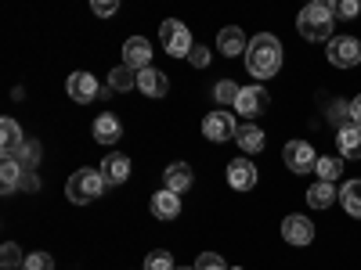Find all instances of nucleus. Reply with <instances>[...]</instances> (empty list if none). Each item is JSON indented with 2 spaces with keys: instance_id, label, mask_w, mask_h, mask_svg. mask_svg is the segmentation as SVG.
<instances>
[{
  "instance_id": "nucleus-40",
  "label": "nucleus",
  "mask_w": 361,
  "mask_h": 270,
  "mask_svg": "<svg viewBox=\"0 0 361 270\" xmlns=\"http://www.w3.org/2000/svg\"><path fill=\"white\" fill-rule=\"evenodd\" d=\"M192 270H195V266H192Z\"/></svg>"
},
{
  "instance_id": "nucleus-15",
  "label": "nucleus",
  "mask_w": 361,
  "mask_h": 270,
  "mask_svg": "<svg viewBox=\"0 0 361 270\" xmlns=\"http://www.w3.org/2000/svg\"><path fill=\"white\" fill-rule=\"evenodd\" d=\"M163 180H166V191L185 195V191L195 184V173H192V166H188V162H170V166H166V173H163Z\"/></svg>"
},
{
  "instance_id": "nucleus-36",
  "label": "nucleus",
  "mask_w": 361,
  "mask_h": 270,
  "mask_svg": "<svg viewBox=\"0 0 361 270\" xmlns=\"http://www.w3.org/2000/svg\"><path fill=\"white\" fill-rule=\"evenodd\" d=\"M116 11H119V4H116V0H94V15L109 18V15H116Z\"/></svg>"
},
{
  "instance_id": "nucleus-37",
  "label": "nucleus",
  "mask_w": 361,
  "mask_h": 270,
  "mask_svg": "<svg viewBox=\"0 0 361 270\" xmlns=\"http://www.w3.org/2000/svg\"><path fill=\"white\" fill-rule=\"evenodd\" d=\"M350 119H354V127H361V94L350 101Z\"/></svg>"
},
{
  "instance_id": "nucleus-11",
  "label": "nucleus",
  "mask_w": 361,
  "mask_h": 270,
  "mask_svg": "<svg viewBox=\"0 0 361 270\" xmlns=\"http://www.w3.org/2000/svg\"><path fill=\"white\" fill-rule=\"evenodd\" d=\"M264 108H267V90L264 86H243L238 90L235 115H250V123H253V115H260Z\"/></svg>"
},
{
  "instance_id": "nucleus-12",
  "label": "nucleus",
  "mask_w": 361,
  "mask_h": 270,
  "mask_svg": "<svg viewBox=\"0 0 361 270\" xmlns=\"http://www.w3.org/2000/svg\"><path fill=\"white\" fill-rule=\"evenodd\" d=\"M228 184L235 191H253L257 188V166L250 159H231L228 162Z\"/></svg>"
},
{
  "instance_id": "nucleus-31",
  "label": "nucleus",
  "mask_w": 361,
  "mask_h": 270,
  "mask_svg": "<svg viewBox=\"0 0 361 270\" xmlns=\"http://www.w3.org/2000/svg\"><path fill=\"white\" fill-rule=\"evenodd\" d=\"M145 270H177V266H173V256H170V252L156 249V252H148V259H145Z\"/></svg>"
},
{
  "instance_id": "nucleus-4",
  "label": "nucleus",
  "mask_w": 361,
  "mask_h": 270,
  "mask_svg": "<svg viewBox=\"0 0 361 270\" xmlns=\"http://www.w3.org/2000/svg\"><path fill=\"white\" fill-rule=\"evenodd\" d=\"M159 40H163V47H166V54H173V58H188L192 54V33L185 29V22H177V18H166L163 25H159Z\"/></svg>"
},
{
  "instance_id": "nucleus-38",
  "label": "nucleus",
  "mask_w": 361,
  "mask_h": 270,
  "mask_svg": "<svg viewBox=\"0 0 361 270\" xmlns=\"http://www.w3.org/2000/svg\"><path fill=\"white\" fill-rule=\"evenodd\" d=\"M22 188H25V191H37V188H40L37 173H25V176H22Z\"/></svg>"
},
{
  "instance_id": "nucleus-33",
  "label": "nucleus",
  "mask_w": 361,
  "mask_h": 270,
  "mask_svg": "<svg viewBox=\"0 0 361 270\" xmlns=\"http://www.w3.org/2000/svg\"><path fill=\"white\" fill-rule=\"evenodd\" d=\"M25 270H54V259L47 252H29L25 256Z\"/></svg>"
},
{
  "instance_id": "nucleus-32",
  "label": "nucleus",
  "mask_w": 361,
  "mask_h": 270,
  "mask_svg": "<svg viewBox=\"0 0 361 270\" xmlns=\"http://www.w3.org/2000/svg\"><path fill=\"white\" fill-rule=\"evenodd\" d=\"M195 270H228V263H224V256H217V252H202V256L195 259Z\"/></svg>"
},
{
  "instance_id": "nucleus-5",
  "label": "nucleus",
  "mask_w": 361,
  "mask_h": 270,
  "mask_svg": "<svg viewBox=\"0 0 361 270\" xmlns=\"http://www.w3.org/2000/svg\"><path fill=\"white\" fill-rule=\"evenodd\" d=\"M282 159H286L289 173H311V169L318 166L314 144H307V141H289L286 152H282Z\"/></svg>"
},
{
  "instance_id": "nucleus-27",
  "label": "nucleus",
  "mask_w": 361,
  "mask_h": 270,
  "mask_svg": "<svg viewBox=\"0 0 361 270\" xmlns=\"http://www.w3.org/2000/svg\"><path fill=\"white\" fill-rule=\"evenodd\" d=\"M15 162H18L25 173H33L37 162H40V144H37V141H25V144H22V152L15 155Z\"/></svg>"
},
{
  "instance_id": "nucleus-18",
  "label": "nucleus",
  "mask_w": 361,
  "mask_h": 270,
  "mask_svg": "<svg viewBox=\"0 0 361 270\" xmlns=\"http://www.w3.org/2000/svg\"><path fill=\"white\" fill-rule=\"evenodd\" d=\"M119 137H123V123H119L112 112H102V115L94 119V141H98V144H116Z\"/></svg>"
},
{
  "instance_id": "nucleus-24",
  "label": "nucleus",
  "mask_w": 361,
  "mask_h": 270,
  "mask_svg": "<svg viewBox=\"0 0 361 270\" xmlns=\"http://www.w3.org/2000/svg\"><path fill=\"white\" fill-rule=\"evenodd\" d=\"M22 176H25V169H22L15 159H4V166H0V191L11 195V191L22 184Z\"/></svg>"
},
{
  "instance_id": "nucleus-30",
  "label": "nucleus",
  "mask_w": 361,
  "mask_h": 270,
  "mask_svg": "<svg viewBox=\"0 0 361 270\" xmlns=\"http://www.w3.org/2000/svg\"><path fill=\"white\" fill-rule=\"evenodd\" d=\"M329 123H333L336 130L350 127L354 123V119H350V101H333V105H329Z\"/></svg>"
},
{
  "instance_id": "nucleus-17",
  "label": "nucleus",
  "mask_w": 361,
  "mask_h": 270,
  "mask_svg": "<svg viewBox=\"0 0 361 270\" xmlns=\"http://www.w3.org/2000/svg\"><path fill=\"white\" fill-rule=\"evenodd\" d=\"M152 217L156 220H177L180 217V195H173V191H156L152 195Z\"/></svg>"
},
{
  "instance_id": "nucleus-20",
  "label": "nucleus",
  "mask_w": 361,
  "mask_h": 270,
  "mask_svg": "<svg viewBox=\"0 0 361 270\" xmlns=\"http://www.w3.org/2000/svg\"><path fill=\"white\" fill-rule=\"evenodd\" d=\"M336 148H340V159H361V127H343L336 130Z\"/></svg>"
},
{
  "instance_id": "nucleus-21",
  "label": "nucleus",
  "mask_w": 361,
  "mask_h": 270,
  "mask_svg": "<svg viewBox=\"0 0 361 270\" xmlns=\"http://www.w3.org/2000/svg\"><path fill=\"white\" fill-rule=\"evenodd\" d=\"M235 141H238V148L243 152H250V155H257L260 148H264V130L257 127V123H246V127H238V134H235Z\"/></svg>"
},
{
  "instance_id": "nucleus-8",
  "label": "nucleus",
  "mask_w": 361,
  "mask_h": 270,
  "mask_svg": "<svg viewBox=\"0 0 361 270\" xmlns=\"http://www.w3.org/2000/svg\"><path fill=\"white\" fill-rule=\"evenodd\" d=\"M66 90H69V98H73L76 105H90L94 98L105 94V90L98 86V79L90 76V72H73V76L66 79Z\"/></svg>"
},
{
  "instance_id": "nucleus-13",
  "label": "nucleus",
  "mask_w": 361,
  "mask_h": 270,
  "mask_svg": "<svg viewBox=\"0 0 361 270\" xmlns=\"http://www.w3.org/2000/svg\"><path fill=\"white\" fill-rule=\"evenodd\" d=\"M22 127L15 123L11 115H4L0 119V152H4V159H15L18 152H22Z\"/></svg>"
},
{
  "instance_id": "nucleus-25",
  "label": "nucleus",
  "mask_w": 361,
  "mask_h": 270,
  "mask_svg": "<svg viewBox=\"0 0 361 270\" xmlns=\"http://www.w3.org/2000/svg\"><path fill=\"white\" fill-rule=\"evenodd\" d=\"M340 202H343V209L350 217L361 220V180H347V184L340 188Z\"/></svg>"
},
{
  "instance_id": "nucleus-26",
  "label": "nucleus",
  "mask_w": 361,
  "mask_h": 270,
  "mask_svg": "<svg viewBox=\"0 0 361 270\" xmlns=\"http://www.w3.org/2000/svg\"><path fill=\"white\" fill-rule=\"evenodd\" d=\"M314 173H318V180H325V184H336V180H340V173H343V162H340V155H325V159H318Z\"/></svg>"
},
{
  "instance_id": "nucleus-29",
  "label": "nucleus",
  "mask_w": 361,
  "mask_h": 270,
  "mask_svg": "<svg viewBox=\"0 0 361 270\" xmlns=\"http://www.w3.org/2000/svg\"><path fill=\"white\" fill-rule=\"evenodd\" d=\"M238 90H243V86H238V83H231V79H221V83H214V98H217V105H235L238 101Z\"/></svg>"
},
{
  "instance_id": "nucleus-23",
  "label": "nucleus",
  "mask_w": 361,
  "mask_h": 270,
  "mask_svg": "<svg viewBox=\"0 0 361 270\" xmlns=\"http://www.w3.org/2000/svg\"><path fill=\"white\" fill-rule=\"evenodd\" d=\"M134 86H137V72H134V69L116 65V69L109 72V90H116V94H127V90H134Z\"/></svg>"
},
{
  "instance_id": "nucleus-9",
  "label": "nucleus",
  "mask_w": 361,
  "mask_h": 270,
  "mask_svg": "<svg viewBox=\"0 0 361 270\" xmlns=\"http://www.w3.org/2000/svg\"><path fill=\"white\" fill-rule=\"evenodd\" d=\"M123 65L134 69V72L152 69V44H148L145 37H130V40L123 44Z\"/></svg>"
},
{
  "instance_id": "nucleus-19",
  "label": "nucleus",
  "mask_w": 361,
  "mask_h": 270,
  "mask_svg": "<svg viewBox=\"0 0 361 270\" xmlns=\"http://www.w3.org/2000/svg\"><path fill=\"white\" fill-rule=\"evenodd\" d=\"M137 90H141V94H148V98H163L166 90H170V79L159 69H145V72H137Z\"/></svg>"
},
{
  "instance_id": "nucleus-10",
  "label": "nucleus",
  "mask_w": 361,
  "mask_h": 270,
  "mask_svg": "<svg viewBox=\"0 0 361 270\" xmlns=\"http://www.w3.org/2000/svg\"><path fill=\"white\" fill-rule=\"evenodd\" d=\"M282 238H286L289 245H311V242H314V224H311L307 217L293 213V217L282 220Z\"/></svg>"
},
{
  "instance_id": "nucleus-14",
  "label": "nucleus",
  "mask_w": 361,
  "mask_h": 270,
  "mask_svg": "<svg viewBox=\"0 0 361 270\" xmlns=\"http://www.w3.org/2000/svg\"><path fill=\"white\" fill-rule=\"evenodd\" d=\"M217 47H221L224 58H238V54H246L250 40H246V33L238 25H224L221 33H217Z\"/></svg>"
},
{
  "instance_id": "nucleus-22",
  "label": "nucleus",
  "mask_w": 361,
  "mask_h": 270,
  "mask_svg": "<svg viewBox=\"0 0 361 270\" xmlns=\"http://www.w3.org/2000/svg\"><path fill=\"white\" fill-rule=\"evenodd\" d=\"M307 202H311V209H329V205L336 202V184H325V180L311 184L307 188Z\"/></svg>"
},
{
  "instance_id": "nucleus-6",
  "label": "nucleus",
  "mask_w": 361,
  "mask_h": 270,
  "mask_svg": "<svg viewBox=\"0 0 361 270\" xmlns=\"http://www.w3.org/2000/svg\"><path fill=\"white\" fill-rule=\"evenodd\" d=\"M202 134H206V141L224 144V141H231V137L238 134V123H235V115H231L228 108H221V112H214V115L202 119Z\"/></svg>"
},
{
  "instance_id": "nucleus-28",
  "label": "nucleus",
  "mask_w": 361,
  "mask_h": 270,
  "mask_svg": "<svg viewBox=\"0 0 361 270\" xmlns=\"http://www.w3.org/2000/svg\"><path fill=\"white\" fill-rule=\"evenodd\" d=\"M0 263H4V270H25V256L15 242H4V249H0Z\"/></svg>"
},
{
  "instance_id": "nucleus-3",
  "label": "nucleus",
  "mask_w": 361,
  "mask_h": 270,
  "mask_svg": "<svg viewBox=\"0 0 361 270\" xmlns=\"http://www.w3.org/2000/svg\"><path fill=\"white\" fill-rule=\"evenodd\" d=\"M105 188H109V184H105L102 169H87V166H80V169L69 176L66 195H69V202H76V205H87V202H98Z\"/></svg>"
},
{
  "instance_id": "nucleus-16",
  "label": "nucleus",
  "mask_w": 361,
  "mask_h": 270,
  "mask_svg": "<svg viewBox=\"0 0 361 270\" xmlns=\"http://www.w3.org/2000/svg\"><path fill=\"white\" fill-rule=\"evenodd\" d=\"M102 176H105V184H127V176H130V159L119 155V152H109V155L102 159Z\"/></svg>"
},
{
  "instance_id": "nucleus-2",
  "label": "nucleus",
  "mask_w": 361,
  "mask_h": 270,
  "mask_svg": "<svg viewBox=\"0 0 361 270\" xmlns=\"http://www.w3.org/2000/svg\"><path fill=\"white\" fill-rule=\"evenodd\" d=\"M296 29H300V37L311 40V44H329L333 40V29H336L333 4H307L296 18Z\"/></svg>"
},
{
  "instance_id": "nucleus-35",
  "label": "nucleus",
  "mask_w": 361,
  "mask_h": 270,
  "mask_svg": "<svg viewBox=\"0 0 361 270\" xmlns=\"http://www.w3.org/2000/svg\"><path fill=\"white\" fill-rule=\"evenodd\" d=\"M188 62H192L195 69H206V65H209V51H206V47H192Z\"/></svg>"
},
{
  "instance_id": "nucleus-34",
  "label": "nucleus",
  "mask_w": 361,
  "mask_h": 270,
  "mask_svg": "<svg viewBox=\"0 0 361 270\" xmlns=\"http://www.w3.org/2000/svg\"><path fill=\"white\" fill-rule=\"evenodd\" d=\"M357 0H336V4H333V15L336 18H357Z\"/></svg>"
},
{
  "instance_id": "nucleus-7",
  "label": "nucleus",
  "mask_w": 361,
  "mask_h": 270,
  "mask_svg": "<svg viewBox=\"0 0 361 270\" xmlns=\"http://www.w3.org/2000/svg\"><path fill=\"white\" fill-rule=\"evenodd\" d=\"M329 62L336 69H354L361 62V44L354 37H333L329 40Z\"/></svg>"
},
{
  "instance_id": "nucleus-1",
  "label": "nucleus",
  "mask_w": 361,
  "mask_h": 270,
  "mask_svg": "<svg viewBox=\"0 0 361 270\" xmlns=\"http://www.w3.org/2000/svg\"><path fill=\"white\" fill-rule=\"evenodd\" d=\"M282 58H286L282 54V44L271 37V33H260L246 47V69H250L253 79H271V76H279Z\"/></svg>"
},
{
  "instance_id": "nucleus-39",
  "label": "nucleus",
  "mask_w": 361,
  "mask_h": 270,
  "mask_svg": "<svg viewBox=\"0 0 361 270\" xmlns=\"http://www.w3.org/2000/svg\"><path fill=\"white\" fill-rule=\"evenodd\" d=\"M231 270H238V266H231Z\"/></svg>"
}]
</instances>
